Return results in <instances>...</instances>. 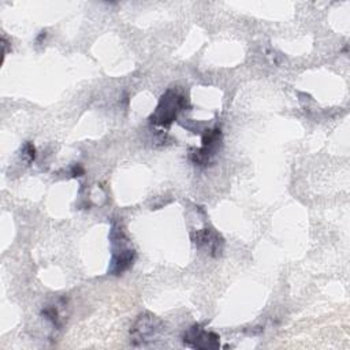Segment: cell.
Instances as JSON below:
<instances>
[{
    "instance_id": "obj_1",
    "label": "cell",
    "mask_w": 350,
    "mask_h": 350,
    "mask_svg": "<svg viewBox=\"0 0 350 350\" xmlns=\"http://www.w3.org/2000/svg\"><path fill=\"white\" fill-rule=\"evenodd\" d=\"M112 245V258L108 268L111 275H122L135 261V250L131 247L129 238L119 224H113L109 234Z\"/></svg>"
},
{
    "instance_id": "obj_2",
    "label": "cell",
    "mask_w": 350,
    "mask_h": 350,
    "mask_svg": "<svg viewBox=\"0 0 350 350\" xmlns=\"http://www.w3.org/2000/svg\"><path fill=\"white\" fill-rule=\"evenodd\" d=\"M186 107L187 100L174 89H168L160 97L154 112L149 118V122L154 126L168 127L176 119L178 113Z\"/></svg>"
},
{
    "instance_id": "obj_3",
    "label": "cell",
    "mask_w": 350,
    "mask_h": 350,
    "mask_svg": "<svg viewBox=\"0 0 350 350\" xmlns=\"http://www.w3.org/2000/svg\"><path fill=\"white\" fill-rule=\"evenodd\" d=\"M163 327V321L159 317L149 312H145L141 313L134 321L133 327L130 328V335L133 336L134 345H145L153 340V338L159 335Z\"/></svg>"
},
{
    "instance_id": "obj_4",
    "label": "cell",
    "mask_w": 350,
    "mask_h": 350,
    "mask_svg": "<svg viewBox=\"0 0 350 350\" xmlns=\"http://www.w3.org/2000/svg\"><path fill=\"white\" fill-rule=\"evenodd\" d=\"M221 146L220 129H209L202 135V146L190 149V160L198 167H206Z\"/></svg>"
},
{
    "instance_id": "obj_5",
    "label": "cell",
    "mask_w": 350,
    "mask_h": 350,
    "mask_svg": "<svg viewBox=\"0 0 350 350\" xmlns=\"http://www.w3.org/2000/svg\"><path fill=\"white\" fill-rule=\"evenodd\" d=\"M219 335L205 331L201 324H194L183 334V343L198 350H212L219 347Z\"/></svg>"
},
{
    "instance_id": "obj_6",
    "label": "cell",
    "mask_w": 350,
    "mask_h": 350,
    "mask_svg": "<svg viewBox=\"0 0 350 350\" xmlns=\"http://www.w3.org/2000/svg\"><path fill=\"white\" fill-rule=\"evenodd\" d=\"M193 243L198 249H206L212 257H219L223 252L224 241L213 228H202L190 234Z\"/></svg>"
},
{
    "instance_id": "obj_7",
    "label": "cell",
    "mask_w": 350,
    "mask_h": 350,
    "mask_svg": "<svg viewBox=\"0 0 350 350\" xmlns=\"http://www.w3.org/2000/svg\"><path fill=\"white\" fill-rule=\"evenodd\" d=\"M41 316H42L44 319H46L48 321H51L53 327H57V328L60 327V317H59V310H57V308H55V306H46V308H44V309L41 310Z\"/></svg>"
},
{
    "instance_id": "obj_8",
    "label": "cell",
    "mask_w": 350,
    "mask_h": 350,
    "mask_svg": "<svg viewBox=\"0 0 350 350\" xmlns=\"http://www.w3.org/2000/svg\"><path fill=\"white\" fill-rule=\"evenodd\" d=\"M22 154H23V157L27 159V163L34 161V159H36V148H34V145L31 142H26L23 145V148H22Z\"/></svg>"
},
{
    "instance_id": "obj_9",
    "label": "cell",
    "mask_w": 350,
    "mask_h": 350,
    "mask_svg": "<svg viewBox=\"0 0 350 350\" xmlns=\"http://www.w3.org/2000/svg\"><path fill=\"white\" fill-rule=\"evenodd\" d=\"M83 172H85V170L81 164H74L71 167V175L72 176H81V175H83Z\"/></svg>"
}]
</instances>
